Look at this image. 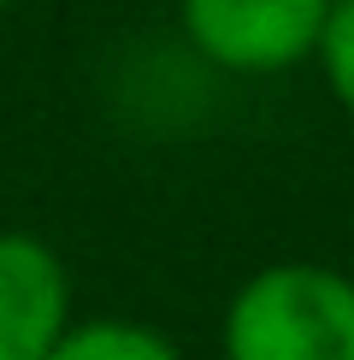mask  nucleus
Wrapping results in <instances>:
<instances>
[{
    "label": "nucleus",
    "mask_w": 354,
    "mask_h": 360,
    "mask_svg": "<svg viewBox=\"0 0 354 360\" xmlns=\"http://www.w3.org/2000/svg\"><path fill=\"white\" fill-rule=\"evenodd\" d=\"M225 360H354V278L324 260H272L218 319Z\"/></svg>",
    "instance_id": "1"
},
{
    "label": "nucleus",
    "mask_w": 354,
    "mask_h": 360,
    "mask_svg": "<svg viewBox=\"0 0 354 360\" xmlns=\"http://www.w3.org/2000/svg\"><path fill=\"white\" fill-rule=\"evenodd\" d=\"M331 0H177V30L225 77H284L313 65Z\"/></svg>",
    "instance_id": "2"
},
{
    "label": "nucleus",
    "mask_w": 354,
    "mask_h": 360,
    "mask_svg": "<svg viewBox=\"0 0 354 360\" xmlns=\"http://www.w3.org/2000/svg\"><path fill=\"white\" fill-rule=\"evenodd\" d=\"M48 360H183V349L142 319H71Z\"/></svg>",
    "instance_id": "4"
},
{
    "label": "nucleus",
    "mask_w": 354,
    "mask_h": 360,
    "mask_svg": "<svg viewBox=\"0 0 354 360\" xmlns=\"http://www.w3.org/2000/svg\"><path fill=\"white\" fill-rule=\"evenodd\" d=\"M71 325V272L36 231H0V360H48Z\"/></svg>",
    "instance_id": "3"
},
{
    "label": "nucleus",
    "mask_w": 354,
    "mask_h": 360,
    "mask_svg": "<svg viewBox=\"0 0 354 360\" xmlns=\"http://www.w3.org/2000/svg\"><path fill=\"white\" fill-rule=\"evenodd\" d=\"M313 65L324 71V89L336 95V107L354 112V0H331V18H324Z\"/></svg>",
    "instance_id": "5"
},
{
    "label": "nucleus",
    "mask_w": 354,
    "mask_h": 360,
    "mask_svg": "<svg viewBox=\"0 0 354 360\" xmlns=\"http://www.w3.org/2000/svg\"><path fill=\"white\" fill-rule=\"evenodd\" d=\"M6 6H18V0H0V12H6Z\"/></svg>",
    "instance_id": "6"
}]
</instances>
